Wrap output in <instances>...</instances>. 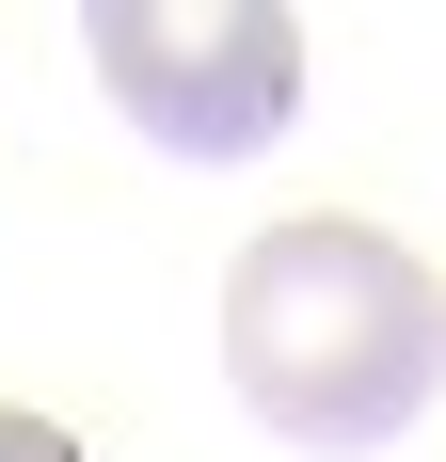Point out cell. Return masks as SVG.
Segmentation results:
<instances>
[{"label":"cell","mask_w":446,"mask_h":462,"mask_svg":"<svg viewBox=\"0 0 446 462\" xmlns=\"http://www.w3.org/2000/svg\"><path fill=\"white\" fill-rule=\"evenodd\" d=\"M223 383L287 447H399L446 383V287L383 224H271L223 272Z\"/></svg>","instance_id":"6da1fadb"},{"label":"cell","mask_w":446,"mask_h":462,"mask_svg":"<svg viewBox=\"0 0 446 462\" xmlns=\"http://www.w3.org/2000/svg\"><path fill=\"white\" fill-rule=\"evenodd\" d=\"M80 48L160 160H256L303 112V16L287 0H96Z\"/></svg>","instance_id":"7a4b0ae2"},{"label":"cell","mask_w":446,"mask_h":462,"mask_svg":"<svg viewBox=\"0 0 446 462\" xmlns=\"http://www.w3.org/2000/svg\"><path fill=\"white\" fill-rule=\"evenodd\" d=\"M0 462H80V447H64L48 415H16V399H0Z\"/></svg>","instance_id":"3957f363"}]
</instances>
